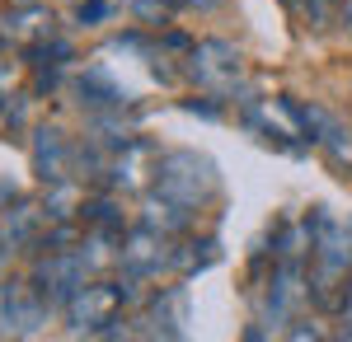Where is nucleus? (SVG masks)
<instances>
[{"mask_svg": "<svg viewBox=\"0 0 352 342\" xmlns=\"http://www.w3.org/2000/svg\"><path fill=\"white\" fill-rule=\"evenodd\" d=\"M151 192H160V197H169V202H179L188 211H202L221 192L217 159L202 155V150H164L160 164H155Z\"/></svg>", "mask_w": 352, "mask_h": 342, "instance_id": "f257e3e1", "label": "nucleus"}, {"mask_svg": "<svg viewBox=\"0 0 352 342\" xmlns=\"http://www.w3.org/2000/svg\"><path fill=\"white\" fill-rule=\"evenodd\" d=\"M132 282V277H127ZM127 282H104V277H89L61 310H66V323L71 333H109V323H118V315L127 310L132 300V286Z\"/></svg>", "mask_w": 352, "mask_h": 342, "instance_id": "f03ea898", "label": "nucleus"}, {"mask_svg": "<svg viewBox=\"0 0 352 342\" xmlns=\"http://www.w3.org/2000/svg\"><path fill=\"white\" fill-rule=\"evenodd\" d=\"M184 76L197 84V89H207V94H235V84L244 80V56L235 43H226V38H202V43H192L188 56H184Z\"/></svg>", "mask_w": 352, "mask_h": 342, "instance_id": "7ed1b4c3", "label": "nucleus"}, {"mask_svg": "<svg viewBox=\"0 0 352 342\" xmlns=\"http://www.w3.org/2000/svg\"><path fill=\"white\" fill-rule=\"evenodd\" d=\"M118 263L132 282H146V277H160L164 267H174V235H164L155 225H132L122 244H118Z\"/></svg>", "mask_w": 352, "mask_h": 342, "instance_id": "20e7f679", "label": "nucleus"}, {"mask_svg": "<svg viewBox=\"0 0 352 342\" xmlns=\"http://www.w3.org/2000/svg\"><path fill=\"white\" fill-rule=\"evenodd\" d=\"M47 310H52V300L43 295V286L33 277L28 282H5V290H0V333L33 338V333H43Z\"/></svg>", "mask_w": 352, "mask_h": 342, "instance_id": "39448f33", "label": "nucleus"}, {"mask_svg": "<svg viewBox=\"0 0 352 342\" xmlns=\"http://www.w3.org/2000/svg\"><path fill=\"white\" fill-rule=\"evenodd\" d=\"M155 164H160V150L146 136H132L109 159V187L113 192H146L155 183Z\"/></svg>", "mask_w": 352, "mask_h": 342, "instance_id": "423d86ee", "label": "nucleus"}, {"mask_svg": "<svg viewBox=\"0 0 352 342\" xmlns=\"http://www.w3.org/2000/svg\"><path fill=\"white\" fill-rule=\"evenodd\" d=\"M296 113H300V127L310 136V146H320L333 164H352V132L333 113H324V108H315V104H296Z\"/></svg>", "mask_w": 352, "mask_h": 342, "instance_id": "0eeeda50", "label": "nucleus"}, {"mask_svg": "<svg viewBox=\"0 0 352 342\" xmlns=\"http://www.w3.org/2000/svg\"><path fill=\"white\" fill-rule=\"evenodd\" d=\"M28 155H33V174H38V183H61V179H71L76 146L56 132V127H38V132H33V146H28Z\"/></svg>", "mask_w": 352, "mask_h": 342, "instance_id": "6e6552de", "label": "nucleus"}, {"mask_svg": "<svg viewBox=\"0 0 352 342\" xmlns=\"http://www.w3.org/2000/svg\"><path fill=\"white\" fill-rule=\"evenodd\" d=\"M56 33V19L47 5H10L0 14V38L5 43H19V47H33V43H47Z\"/></svg>", "mask_w": 352, "mask_h": 342, "instance_id": "1a4fd4ad", "label": "nucleus"}, {"mask_svg": "<svg viewBox=\"0 0 352 342\" xmlns=\"http://www.w3.org/2000/svg\"><path fill=\"white\" fill-rule=\"evenodd\" d=\"M76 94H80V104L89 108V113H113V108L127 104V89L113 84L104 71H85V76L76 80Z\"/></svg>", "mask_w": 352, "mask_h": 342, "instance_id": "9d476101", "label": "nucleus"}, {"mask_svg": "<svg viewBox=\"0 0 352 342\" xmlns=\"http://www.w3.org/2000/svg\"><path fill=\"white\" fill-rule=\"evenodd\" d=\"M151 323H155L151 333H160V338H179L184 333V286H169L151 300Z\"/></svg>", "mask_w": 352, "mask_h": 342, "instance_id": "9b49d317", "label": "nucleus"}, {"mask_svg": "<svg viewBox=\"0 0 352 342\" xmlns=\"http://www.w3.org/2000/svg\"><path fill=\"white\" fill-rule=\"evenodd\" d=\"M127 10H132L141 24H155V28H160L164 14L174 10V0H127Z\"/></svg>", "mask_w": 352, "mask_h": 342, "instance_id": "f8f14e48", "label": "nucleus"}, {"mask_svg": "<svg viewBox=\"0 0 352 342\" xmlns=\"http://www.w3.org/2000/svg\"><path fill=\"white\" fill-rule=\"evenodd\" d=\"M109 14H113L109 0H80V5H76V24L80 28H94L99 19H109Z\"/></svg>", "mask_w": 352, "mask_h": 342, "instance_id": "ddd939ff", "label": "nucleus"}, {"mask_svg": "<svg viewBox=\"0 0 352 342\" xmlns=\"http://www.w3.org/2000/svg\"><path fill=\"white\" fill-rule=\"evenodd\" d=\"M217 0H174V10H212Z\"/></svg>", "mask_w": 352, "mask_h": 342, "instance_id": "4468645a", "label": "nucleus"}, {"mask_svg": "<svg viewBox=\"0 0 352 342\" xmlns=\"http://www.w3.org/2000/svg\"><path fill=\"white\" fill-rule=\"evenodd\" d=\"M10 253H14V244H10V235L0 230V267H5V258H10Z\"/></svg>", "mask_w": 352, "mask_h": 342, "instance_id": "2eb2a0df", "label": "nucleus"}, {"mask_svg": "<svg viewBox=\"0 0 352 342\" xmlns=\"http://www.w3.org/2000/svg\"><path fill=\"white\" fill-rule=\"evenodd\" d=\"M5 197H14V192H5V187H0V202H5Z\"/></svg>", "mask_w": 352, "mask_h": 342, "instance_id": "dca6fc26", "label": "nucleus"}, {"mask_svg": "<svg viewBox=\"0 0 352 342\" xmlns=\"http://www.w3.org/2000/svg\"><path fill=\"white\" fill-rule=\"evenodd\" d=\"M0 113H5V94H0Z\"/></svg>", "mask_w": 352, "mask_h": 342, "instance_id": "f3484780", "label": "nucleus"}]
</instances>
